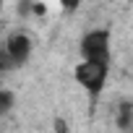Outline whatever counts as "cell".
<instances>
[{
  "label": "cell",
  "instance_id": "6da1fadb",
  "mask_svg": "<svg viewBox=\"0 0 133 133\" xmlns=\"http://www.w3.org/2000/svg\"><path fill=\"white\" fill-rule=\"evenodd\" d=\"M76 81L84 89H89L91 94L102 91V86L107 81V63H102V60H84L76 68Z\"/></svg>",
  "mask_w": 133,
  "mask_h": 133
},
{
  "label": "cell",
  "instance_id": "ba28073f",
  "mask_svg": "<svg viewBox=\"0 0 133 133\" xmlns=\"http://www.w3.org/2000/svg\"><path fill=\"white\" fill-rule=\"evenodd\" d=\"M0 8H3V0H0Z\"/></svg>",
  "mask_w": 133,
  "mask_h": 133
},
{
  "label": "cell",
  "instance_id": "52a82bcc",
  "mask_svg": "<svg viewBox=\"0 0 133 133\" xmlns=\"http://www.w3.org/2000/svg\"><path fill=\"white\" fill-rule=\"evenodd\" d=\"M34 11H37V13L42 16V13H44V3H37V5H34Z\"/></svg>",
  "mask_w": 133,
  "mask_h": 133
},
{
  "label": "cell",
  "instance_id": "5b68a950",
  "mask_svg": "<svg viewBox=\"0 0 133 133\" xmlns=\"http://www.w3.org/2000/svg\"><path fill=\"white\" fill-rule=\"evenodd\" d=\"M11 65H13V60H11L8 50H0V73H3V71H8Z\"/></svg>",
  "mask_w": 133,
  "mask_h": 133
},
{
  "label": "cell",
  "instance_id": "7a4b0ae2",
  "mask_svg": "<svg viewBox=\"0 0 133 133\" xmlns=\"http://www.w3.org/2000/svg\"><path fill=\"white\" fill-rule=\"evenodd\" d=\"M81 55L86 60H102V63H107L110 60V31H104V29L89 31L81 39Z\"/></svg>",
  "mask_w": 133,
  "mask_h": 133
},
{
  "label": "cell",
  "instance_id": "8992f818",
  "mask_svg": "<svg viewBox=\"0 0 133 133\" xmlns=\"http://www.w3.org/2000/svg\"><path fill=\"white\" fill-rule=\"evenodd\" d=\"M60 3H63V8H65V11H73V8L81 3V0H60Z\"/></svg>",
  "mask_w": 133,
  "mask_h": 133
},
{
  "label": "cell",
  "instance_id": "277c9868",
  "mask_svg": "<svg viewBox=\"0 0 133 133\" xmlns=\"http://www.w3.org/2000/svg\"><path fill=\"white\" fill-rule=\"evenodd\" d=\"M11 107H13V94L11 91H0V115L8 112Z\"/></svg>",
  "mask_w": 133,
  "mask_h": 133
},
{
  "label": "cell",
  "instance_id": "3957f363",
  "mask_svg": "<svg viewBox=\"0 0 133 133\" xmlns=\"http://www.w3.org/2000/svg\"><path fill=\"white\" fill-rule=\"evenodd\" d=\"M5 50H8L13 65H18V63H24V60L29 57V52H31V42H29V37H24V34H13V37L8 39Z\"/></svg>",
  "mask_w": 133,
  "mask_h": 133
}]
</instances>
